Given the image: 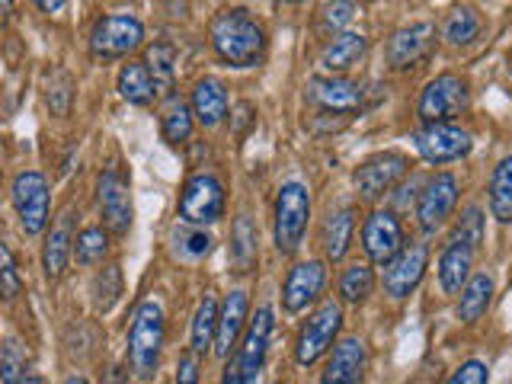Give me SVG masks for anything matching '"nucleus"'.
Returning a JSON list of instances; mask_svg holds the SVG:
<instances>
[{
    "label": "nucleus",
    "mask_w": 512,
    "mask_h": 384,
    "mask_svg": "<svg viewBox=\"0 0 512 384\" xmlns=\"http://www.w3.org/2000/svg\"><path fill=\"white\" fill-rule=\"evenodd\" d=\"M509 61H512V55H509Z\"/></svg>",
    "instance_id": "obj_51"
},
{
    "label": "nucleus",
    "mask_w": 512,
    "mask_h": 384,
    "mask_svg": "<svg viewBox=\"0 0 512 384\" xmlns=\"http://www.w3.org/2000/svg\"><path fill=\"white\" fill-rule=\"evenodd\" d=\"M327 285V266L320 260H308L288 269L285 285H282V308L288 314H301L308 311L311 304L324 295Z\"/></svg>",
    "instance_id": "obj_15"
},
{
    "label": "nucleus",
    "mask_w": 512,
    "mask_h": 384,
    "mask_svg": "<svg viewBox=\"0 0 512 384\" xmlns=\"http://www.w3.org/2000/svg\"><path fill=\"white\" fill-rule=\"evenodd\" d=\"M234 112H237V119H234V132L240 135V132H244V128L253 122V106H250V103H237V109H234Z\"/></svg>",
    "instance_id": "obj_45"
},
{
    "label": "nucleus",
    "mask_w": 512,
    "mask_h": 384,
    "mask_svg": "<svg viewBox=\"0 0 512 384\" xmlns=\"http://www.w3.org/2000/svg\"><path fill=\"white\" fill-rule=\"evenodd\" d=\"M365 365H368V352L365 343L356 336H346L333 346L320 384H362L365 381Z\"/></svg>",
    "instance_id": "obj_18"
},
{
    "label": "nucleus",
    "mask_w": 512,
    "mask_h": 384,
    "mask_svg": "<svg viewBox=\"0 0 512 384\" xmlns=\"http://www.w3.org/2000/svg\"><path fill=\"white\" fill-rule=\"evenodd\" d=\"M192 116L199 119V125L215 128L228 116V87L221 84L218 77H202L196 87H192V100H189Z\"/></svg>",
    "instance_id": "obj_21"
},
{
    "label": "nucleus",
    "mask_w": 512,
    "mask_h": 384,
    "mask_svg": "<svg viewBox=\"0 0 512 384\" xmlns=\"http://www.w3.org/2000/svg\"><path fill=\"white\" fill-rule=\"evenodd\" d=\"M256 260H260V244H256V228L247 215H240L234 221V231H231V266L240 276L253 272Z\"/></svg>",
    "instance_id": "obj_28"
},
{
    "label": "nucleus",
    "mask_w": 512,
    "mask_h": 384,
    "mask_svg": "<svg viewBox=\"0 0 512 384\" xmlns=\"http://www.w3.org/2000/svg\"><path fill=\"white\" fill-rule=\"evenodd\" d=\"M74 253V215L64 212L55 228L45 237V250H42V266L48 279H61L64 269H68V260Z\"/></svg>",
    "instance_id": "obj_22"
},
{
    "label": "nucleus",
    "mask_w": 512,
    "mask_h": 384,
    "mask_svg": "<svg viewBox=\"0 0 512 384\" xmlns=\"http://www.w3.org/2000/svg\"><path fill=\"white\" fill-rule=\"evenodd\" d=\"M144 42V23L132 13H106L90 29V55L96 61L128 58Z\"/></svg>",
    "instance_id": "obj_3"
},
{
    "label": "nucleus",
    "mask_w": 512,
    "mask_h": 384,
    "mask_svg": "<svg viewBox=\"0 0 512 384\" xmlns=\"http://www.w3.org/2000/svg\"><path fill=\"white\" fill-rule=\"evenodd\" d=\"M119 96L125 103L132 106H151L157 87H154V77L148 71L144 61H128L125 68L119 71Z\"/></svg>",
    "instance_id": "obj_27"
},
{
    "label": "nucleus",
    "mask_w": 512,
    "mask_h": 384,
    "mask_svg": "<svg viewBox=\"0 0 512 384\" xmlns=\"http://www.w3.org/2000/svg\"><path fill=\"white\" fill-rule=\"evenodd\" d=\"M413 144L426 164H452V160L468 157L474 141L468 128H461L455 122H436V125H423L420 132L413 135Z\"/></svg>",
    "instance_id": "obj_9"
},
{
    "label": "nucleus",
    "mask_w": 512,
    "mask_h": 384,
    "mask_svg": "<svg viewBox=\"0 0 512 384\" xmlns=\"http://www.w3.org/2000/svg\"><path fill=\"white\" fill-rule=\"evenodd\" d=\"M106 253H109V234L103 228H84L74 237V256L80 266L103 263Z\"/></svg>",
    "instance_id": "obj_37"
},
{
    "label": "nucleus",
    "mask_w": 512,
    "mask_h": 384,
    "mask_svg": "<svg viewBox=\"0 0 512 384\" xmlns=\"http://www.w3.org/2000/svg\"><path fill=\"white\" fill-rule=\"evenodd\" d=\"M170 240H173V253L186 263H202L215 247L212 234H208L205 228H196V224H186V221H183V228L176 224Z\"/></svg>",
    "instance_id": "obj_29"
},
{
    "label": "nucleus",
    "mask_w": 512,
    "mask_h": 384,
    "mask_svg": "<svg viewBox=\"0 0 512 384\" xmlns=\"http://www.w3.org/2000/svg\"><path fill=\"white\" fill-rule=\"evenodd\" d=\"M192 125H196V116L183 100H173L167 103L164 116H160V135H164L167 144H186L192 138Z\"/></svg>",
    "instance_id": "obj_34"
},
{
    "label": "nucleus",
    "mask_w": 512,
    "mask_h": 384,
    "mask_svg": "<svg viewBox=\"0 0 512 384\" xmlns=\"http://www.w3.org/2000/svg\"><path fill=\"white\" fill-rule=\"evenodd\" d=\"M32 4H36L42 13H58V10H64L68 0H32Z\"/></svg>",
    "instance_id": "obj_47"
},
{
    "label": "nucleus",
    "mask_w": 512,
    "mask_h": 384,
    "mask_svg": "<svg viewBox=\"0 0 512 384\" xmlns=\"http://www.w3.org/2000/svg\"><path fill=\"white\" fill-rule=\"evenodd\" d=\"M10 13H13V0H0V29L7 26L10 20Z\"/></svg>",
    "instance_id": "obj_48"
},
{
    "label": "nucleus",
    "mask_w": 512,
    "mask_h": 384,
    "mask_svg": "<svg viewBox=\"0 0 512 384\" xmlns=\"http://www.w3.org/2000/svg\"><path fill=\"white\" fill-rule=\"evenodd\" d=\"M404 228L394 212H384V208H375L372 215L362 221V250L372 263H391L394 256L404 250Z\"/></svg>",
    "instance_id": "obj_13"
},
{
    "label": "nucleus",
    "mask_w": 512,
    "mask_h": 384,
    "mask_svg": "<svg viewBox=\"0 0 512 384\" xmlns=\"http://www.w3.org/2000/svg\"><path fill=\"white\" fill-rule=\"evenodd\" d=\"M13 208L20 218V228L29 237H39L52 221V192L39 170H26L13 180Z\"/></svg>",
    "instance_id": "obj_7"
},
{
    "label": "nucleus",
    "mask_w": 512,
    "mask_h": 384,
    "mask_svg": "<svg viewBox=\"0 0 512 384\" xmlns=\"http://www.w3.org/2000/svg\"><path fill=\"white\" fill-rule=\"evenodd\" d=\"M272 327H276V320H272V308H263L253 314V320L244 330V343L234 349V359H237V368H240V381L244 384H256L260 378L263 365H266V356H269V340H272Z\"/></svg>",
    "instance_id": "obj_11"
},
{
    "label": "nucleus",
    "mask_w": 512,
    "mask_h": 384,
    "mask_svg": "<svg viewBox=\"0 0 512 384\" xmlns=\"http://www.w3.org/2000/svg\"><path fill=\"white\" fill-rule=\"evenodd\" d=\"M308 218H311V192L308 186L301 183H285L276 196V250L282 256H292L301 240L304 231H308Z\"/></svg>",
    "instance_id": "obj_5"
},
{
    "label": "nucleus",
    "mask_w": 512,
    "mask_h": 384,
    "mask_svg": "<svg viewBox=\"0 0 512 384\" xmlns=\"http://www.w3.org/2000/svg\"><path fill=\"white\" fill-rule=\"evenodd\" d=\"M224 208H228V199H224L221 180H215L212 173L189 176L180 192V218L186 224H196V228L215 224L224 218Z\"/></svg>",
    "instance_id": "obj_8"
},
{
    "label": "nucleus",
    "mask_w": 512,
    "mask_h": 384,
    "mask_svg": "<svg viewBox=\"0 0 512 384\" xmlns=\"http://www.w3.org/2000/svg\"><path fill=\"white\" fill-rule=\"evenodd\" d=\"M432 45H436V26L432 23H410L404 29H397L388 39L384 55H388V64L394 71H410L423 58H429Z\"/></svg>",
    "instance_id": "obj_16"
},
{
    "label": "nucleus",
    "mask_w": 512,
    "mask_h": 384,
    "mask_svg": "<svg viewBox=\"0 0 512 384\" xmlns=\"http://www.w3.org/2000/svg\"><path fill=\"white\" fill-rule=\"evenodd\" d=\"M480 29H484V20H480V13L474 7H455L442 23V39L448 45L461 48V45H471L480 36Z\"/></svg>",
    "instance_id": "obj_31"
},
{
    "label": "nucleus",
    "mask_w": 512,
    "mask_h": 384,
    "mask_svg": "<svg viewBox=\"0 0 512 384\" xmlns=\"http://www.w3.org/2000/svg\"><path fill=\"white\" fill-rule=\"evenodd\" d=\"M199 359L202 356H196V352H183L180 356V365H176V378H173V384H199V378H202V365H199Z\"/></svg>",
    "instance_id": "obj_44"
},
{
    "label": "nucleus",
    "mask_w": 512,
    "mask_h": 384,
    "mask_svg": "<svg viewBox=\"0 0 512 384\" xmlns=\"http://www.w3.org/2000/svg\"><path fill=\"white\" fill-rule=\"evenodd\" d=\"M228 359H231V362L224 365V378H221V384H244V381H240V368H237V359H234V352H231Z\"/></svg>",
    "instance_id": "obj_46"
},
{
    "label": "nucleus",
    "mask_w": 512,
    "mask_h": 384,
    "mask_svg": "<svg viewBox=\"0 0 512 384\" xmlns=\"http://www.w3.org/2000/svg\"><path fill=\"white\" fill-rule=\"evenodd\" d=\"M29 372V362H26V349L23 343L10 336L0 349V384H20V378Z\"/></svg>",
    "instance_id": "obj_39"
},
{
    "label": "nucleus",
    "mask_w": 512,
    "mask_h": 384,
    "mask_svg": "<svg viewBox=\"0 0 512 384\" xmlns=\"http://www.w3.org/2000/svg\"><path fill=\"white\" fill-rule=\"evenodd\" d=\"M455 205H458V176L455 173H436L420 192V202H416V221H420V228L426 234H432L452 218Z\"/></svg>",
    "instance_id": "obj_12"
},
{
    "label": "nucleus",
    "mask_w": 512,
    "mask_h": 384,
    "mask_svg": "<svg viewBox=\"0 0 512 384\" xmlns=\"http://www.w3.org/2000/svg\"><path fill=\"white\" fill-rule=\"evenodd\" d=\"M90 295H93V308L106 314L112 304L119 301V295H122V272H119V266H106L100 276L93 279Z\"/></svg>",
    "instance_id": "obj_38"
},
{
    "label": "nucleus",
    "mask_w": 512,
    "mask_h": 384,
    "mask_svg": "<svg viewBox=\"0 0 512 384\" xmlns=\"http://www.w3.org/2000/svg\"><path fill=\"white\" fill-rule=\"evenodd\" d=\"M215 330H218V304L212 295H205L202 304L196 308V317H192V330H189V349L196 356H205L208 346L215 343Z\"/></svg>",
    "instance_id": "obj_32"
},
{
    "label": "nucleus",
    "mask_w": 512,
    "mask_h": 384,
    "mask_svg": "<svg viewBox=\"0 0 512 384\" xmlns=\"http://www.w3.org/2000/svg\"><path fill=\"white\" fill-rule=\"evenodd\" d=\"M445 384H490V368L480 359H468L455 368L452 378H448Z\"/></svg>",
    "instance_id": "obj_42"
},
{
    "label": "nucleus",
    "mask_w": 512,
    "mask_h": 384,
    "mask_svg": "<svg viewBox=\"0 0 512 384\" xmlns=\"http://www.w3.org/2000/svg\"><path fill=\"white\" fill-rule=\"evenodd\" d=\"M490 298H493V276L490 272H477L461 288V298H458V320L461 324H477L480 317L487 314L490 308Z\"/></svg>",
    "instance_id": "obj_26"
},
{
    "label": "nucleus",
    "mask_w": 512,
    "mask_h": 384,
    "mask_svg": "<svg viewBox=\"0 0 512 384\" xmlns=\"http://www.w3.org/2000/svg\"><path fill=\"white\" fill-rule=\"evenodd\" d=\"M474 247L458 244V240H448L442 256H439V285L445 295H458L464 282L471 279V266H474Z\"/></svg>",
    "instance_id": "obj_23"
},
{
    "label": "nucleus",
    "mask_w": 512,
    "mask_h": 384,
    "mask_svg": "<svg viewBox=\"0 0 512 384\" xmlns=\"http://www.w3.org/2000/svg\"><path fill=\"white\" fill-rule=\"evenodd\" d=\"M45 103L55 116H68L71 103H74V77L68 71L55 68L45 77Z\"/></svg>",
    "instance_id": "obj_36"
},
{
    "label": "nucleus",
    "mask_w": 512,
    "mask_h": 384,
    "mask_svg": "<svg viewBox=\"0 0 512 384\" xmlns=\"http://www.w3.org/2000/svg\"><path fill=\"white\" fill-rule=\"evenodd\" d=\"M365 52H368V39L362 32H340V36L320 52V64H324V71L330 74H343L352 64H359Z\"/></svg>",
    "instance_id": "obj_24"
},
{
    "label": "nucleus",
    "mask_w": 512,
    "mask_h": 384,
    "mask_svg": "<svg viewBox=\"0 0 512 384\" xmlns=\"http://www.w3.org/2000/svg\"><path fill=\"white\" fill-rule=\"evenodd\" d=\"M448 240H458V244H468V247H480L484 244V212H480L477 205H468L461 212L458 224H455V231Z\"/></svg>",
    "instance_id": "obj_40"
},
{
    "label": "nucleus",
    "mask_w": 512,
    "mask_h": 384,
    "mask_svg": "<svg viewBox=\"0 0 512 384\" xmlns=\"http://www.w3.org/2000/svg\"><path fill=\"white\" fill-rule=\"evenodd\" d=\"M311 100H317L327 112H356L362 106V87L352 84V80L330 74V77H314L311 84Z\"/></svg>",
    "instance_id": "obj_20"
},
{
    "label": "nucleus",
    "mask_w": 512,
    "mask_h": 384,
    "mask_svg": "<svg viewBox=\"0 0 512 384\" xmlns=\"http://www.w3.org/2000/svg\"><path fill=\"white\" fill-rule=\"evenodd\" d=\"M96 196H100V215L103 224L112 234H128L132 228V192H128V180L119 170H106L100 176V186H96Z\"/></svg>",
    "instance_id": "obj_17"
},
{
    "label": "nucleus",
    "mask_w": 512,
    "mask_h": 384,
    "mask_svg": "<svg viewBox=\"0 0 512 384\" xmlns=\"http://www.w3.org/2000/svg\"><path fill=\"white\" fill-rule=\"evenodd\" d=\"M144 64H148V71L154 77L157 93H170L173 80H176V48L170 42H154V45H148Z\"/></svg>",
    "instance_id": "obj_33"
},
{
    "label": "nucleus",
    "mask_w": 512,
    "mask_h": 384,
    "mask_svg": "<svg viewBox=\"0 0 512 384\" xmlns=\"http://www.w3.org/2000/svg\"><path fill=\"white\" fill-rule=\"evenodd\" d=\"M64 384H90V381L80 378V375H71V378H64Z\"/></svg>",
    "instance_id": "obj_50"
},
{
    "label": "nucleus",
    "mask_w": 512,
    "mask_h": 384,
    "mask_svg": "<svg viewBox=\"0 0 512 384\" xmlns=\"http://www.w3.org/2000/svg\"><path fill=\"white\" fill-rule=\"evenodd\" d=\"M215 55L231 68H256L266 55V32L247 10L231 7L212 16L208 23Z\"/></svg>",
    "instance_id": "obj_1"
},
{
    "label": "nucleus",
    "mask_w": 512,
    "mask_h": 384,
    "mask_svg": "<svg viewBox=\"0 0 512 384\" xmlns=\"http://www.w3.org/2000/svg\"><path fill=\"white\" fill-rule=\"evenodd\" d=\"M352 10H356L352 0H330V4L324 7V26L327 29H343L352 20V16H356Z\"/></svg>",
    "instance_id": "obj_43"
},
{
    "label": "nucleus",
    "mask_w": 512,
    "mask_h": 384,
    "mask_svg": "<svg viewBox=\"0 0 512 384\" xmlns=\"http://www.w3.org/2000/svg\"><path fill=\"white\" fill-rule=\"evenodd\" d=\"M247 311H250V301H247V292H240V288H234L218 308L215 352L221 359H228L237 349V340H240V333H244V324H247Z\"/></svg>",
    "instance_id": "obj_19"
},
{
    "label": "nucleus",
    "mask_w": 512,
    "mask_h": 384,
    "mask_svg": "<svg viewBox=\"0 0 512 384\" xmlns=\"http://www.w3.org/2000/svg\"><path fill=\"white\" fill-rule=\"evenodd\" d=\"M20 384H42V378H39L36 372H26V375L20 378Z\"/></svg>",
    "instance_id": "obj_49"
},
{
    "label": "nucleus",
    "mask_w": 512,
    "mask_h": 384,
    "mask_svg": "<svg viewBox=\"0 0 512 384\" xmlns=\"http://www.w3.org/2000/svg\"><path fill=\"white\" fill-rule=\"evenodd\" d=\"M410 170V160L400 154V151H384V154H375L368 157L365 164L356 170L352 176V183H356V192L362 202H378L384 199L388 192L404 180Z\"/></svg>",
    "instance_id": "obj_10"
},
{
    "label": "nucleus",
    "mask_w": 512,
    "mask_h": 384,
    "mask_svg": "<svg viewBox=\"0 0 512 384\" xmlns=\"http://www.w3.org/2000/svg\"><path fill=\"white\" fill-rule=\"evenodd\" d=\"M468 106H471L468 80L458 74H439L423 87L420 103H416V116L423 119V125L452 122L461 112H468Z\"/></svg>",
    "instance_id": "obj_4"
},
{
    "label": "nucleus",
    "mask_w": 512,
    "mask_h": 384,
    "mask_svg": "<svg viewBox=\"0 0 512 384\" xmlns=\"http://www.w3.org/2000/svg\"><path fill=\"white\" fill-rule=\"evenodd\" d=\"M160 352H164V308L154 298H144L128 330V365L138 381H151L157 375Z\"/></svg>",
    "instance_id": "obj_2"
},
{
    "label": "nucleus",
    "mask_w": 512,
    "mask_h": 384,
    "mask_svg": "<svg viewBox=\"0 0 512 384\" xmlns=\"http://www.w3.org/2000/svg\"><path fill=\"white\" fill-rule=\"evenodd\" d=\"M20 288H23V276H20V269H16L13 253L0 244V298L13 301L20 295Z\"/></svg>",
    "instance_id": "obj_41"
},
{
    "label": "nucleus",
    "mask_w": 512,
    "mask_h": 384,
    "mask_svg": "<svg viewBox=\"0 0 512 384\" xmlns=\"http://www.w3.org/2000/svg\"><path fill=\"white\" fill-rule=\"evenodd\" d=\"M429 263V247L426 244H404L391 263H384V292L394 301H404L413 295V288L423 282Z\"/></svg>",
    "instance_id": "obj_14"
},
{
    "label": "nucleus",
    "mask_w": 512,
    "mask_h": 384,
    "mask_svg": "<svg viewBox=\"0 0 512 384\" xmlns=\"http://www.w3.org/2000/svg\"><path fill=\"white\" fill-rule=\"evenodd\" d=\"M340 327H343V308H340V301H333V298L320 301V308L308 317V324L301 327L298 340H295V362L308 368L320 356H327V352L336 346Z\"/></svg>",
    "instance_id": "obj_6"
},
{
    "label": "nucleus",
    "mask_w": 512,
    "mask_h": 384,
    "mask_svg": "<svg viewBox=\"0 0 512 384\" xmlns=\"http://www.w3.org/2000/svg\"><path fill=\"white\" fill-rule=\"evenodd\" d=\"M352 231H356V212L346 205L340 212H330L324 221V234H320V244H324V256L330 263H340L346 250H349V240Z\"/></svg>",
    "instance_id": "obj_25"
},
{
    "label": "nucleus",
    "mask_w": 512,
    "mask_h": 384,
    "mask_svg": "<svg viewBox=\"0 0 512 384\" xmlns=\"http://www.w3.org/2000/svg\"><path fill=\"white\" fill-rule=\"evenodd\" d=\"M375 288V269L368 263H352L340 276V298L349 304H362Z\"/></svg>",
    "instance_id": "obj_35"
},
{
    "label": "nucleus",
    "mask_w": 512,
    "mask_h": 384,
    "mask_svg": "<svg viewBox=\"0 0 512 384\" xmlns=\"http://www.w3.org/2000/svg\"><path fill=\"white\" fill-rule=\"evenodd\" d=\"M490 212L500 224L512 221V154L503 157L490 173Z\"/></svg>",
    "instance_id": "obj_30"
}]
</instances>
